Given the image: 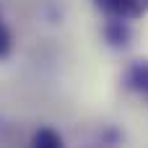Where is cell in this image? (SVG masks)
<instances>
[{
    "label": "cell",
    "instance_id": "1",
    "mask_svg": "<svg viewBox=\"0 0 148 148\" xmlns=\"http://www.w3.org/2000/svg\"><path fill=\"white\" fill-rule=\"evenodd\" d=\"M99 10H104L114 21H135L148 13V0H94Z\"/></svg>",
    "mask_w": 148,
    "mask_h": 148
},
{
    "label": "cell",
    "instance_id": "5",
    "mask_svg": "<svg viewBox=\"0 0 148 148\" xmlns=\"http://www.w3.org/2000/svg\"><path fill=\"white\" fill-rule=\"evenodd\" d=\"M10 47H13V36H10V31H8L5 21L0 18V60H3V57H8Z\"/></svg>",
    "mask_w": 148,
    "mask_h": 148
},
{
    "label": "cell",
    "instance_id": "4",
    "mask_svg": "<svg viewBox=\"0 0 148 148\" xmlns=\"http://www.w3.org/2000/svg\"><path fill=\"white\" fill-rule=\"evenodd\" d=\"M29 148H65V143H62V135L55 127H39L31 135Z\"/></svg>",
    "mask_w": 148,
    "mask_h": 148
},
{
    "label": "cell",
    "instance_id": "2",
    "mask_svg": "<svg viewBox=\"0 0 148 148\" xmlns=\"http://www.w3.org/2000/svg\"><path fill=\"white\" fill-rule=\"evenodd\" d=\"M125 86L148 101V60H133L125 70Z\"/></svg>",
    "mask_w": 148,
    "mask_h": 148
},
{
    "label": "cell",
    "instance_id": "3",
    "mask_svg": "<svg viewBox=\"0 0 148 148\" xmlns=\"http://www.w3.org/2000/svg\"><path fill=\"white\" fill-rule=\"evenodd\" d=\"M104 39L112 44V47H125L130 42V26L125 21H114L109 18L107 26H104Z\"/></svg>",
    "mask_w": 148,
    "mask_h": 148
}]
</instances>
